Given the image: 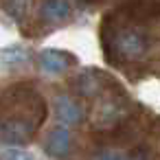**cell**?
<instances>
[{
  "label": "cell",
  "instance_id": "6da1fadb",
  "mask_svg": "<svg viewBox=\"0 0 160 160\" xmlns=\"http://www.w3.org/2000/svg\"><path fill=\"white\" fill-rule=\"evenodd\" d=\"M46 118V101L22 83L0 94V140L22 145L31 140Z\"/></svg>",
  "mask_w": 160,
  "mask_h": 160
},
{
  "label": "cell",
  "instance_id": "7a4b0ae2",
  "mask_svg": "<svg viewBox=\"0 0 160 160\" xmlns=\"http://www.w3.org/2000/svg\"><path fill=\"white\" fill-rule=\"evenodd\" d=\"M38 62H40L42 70L51 72V75H57V72H64L66 68L77 66V57L75 55H70L68 51H57V48L42 51L38 55Z\"/></svg>",
  "mask_w": 160,
  "mask_h": 160
},
{
  "label": "cell",
  "instance_id": "3957f363",
  "mask_svg": "<svg viewBox=\"0 0 160 160\" xmlns=\"http://www.w3.org/2000/svg\"><path fill=\"white\" fill-rule=\"evenodd\" d=\"M68 16H70V2H68V0H44L38 20L44 27L53 29L57 22L68 20Z\"/></svg>",
  "mask_w": 160,
  "mask_h": 160
},
{
  "label": "cell",
  "instance_id": "277c9868",
  "mask_svg": "<svg viewBox=\"0 0 160 160\" xmlns=\"http://www.w3.org/2000/svg\"><path fill=\"white\" fill-rule=\"evenodd\" d=\"M70 147H72V140L66 127H55L44 140V151L51 158H66L70 153Z\"/></svg>",
  "mask_w": 160,
  "mask_h": 160
},
{
  "label": "cell",
  "instance_id": "5b68a950",
  "mask_svg": "<svg viewBox=\"0 0 160 160\" xmlns=\"http://www.w3.org/2000/svg\"><path fill=\"white\" fill-rule=\"evenodd\" d=\"M57 116H59L62 123L72 125V123H79V121H81L83 112H81V108H79V103H77L75 99H70V97H59V99H57Z\"/></svg>",
  "mask_w": 160,
  "mask_h": 160
},
{
  "label": "cell",
  "instance_id": "8992f818",
  "mask_svg": "<svg viewBox=\"0 0 160 160\" xmlns=\"http://www.w3.org/2000/svg\"><path fill=\"white\" fill-rule=\"evenodd\" d=\"M2 160H35L29 151L24 149H18V147H9L5 153H2Z\"/></svg>",
  "mask_w": 160,
  "mask_h": 160
},
{
  "label": "cell",
  "instance_id": "52a82bcc",
  "mask_svg": "<svg viewBox=\"0 0 160 160\" xmlns=\"http://www.w3.org/2000/svg\"><path fill=\"white\" fill-rule=\"evenodd\" d=\"M27 2L29 0H7V9L13 18H22L27 13Z\"/></svg>",
  "mask_w": 160,
  "mask_h": 160
},
{
  "label": "cell",
  "instance_id": "ba28073f",
  "mask_svg": "<svg viewBox=\"0 0 160 160\" xmlns=\"http://www.w3.org/2000/svg\"><path fill=\"white\" fill-rule=\"evenodd\" d=\"M2 55H5V59H7V62H13V59H24V57H27V53H22L18 46L5 48V53H2Z\"/></svg>",
  "mask_w": 160,
  "mask_h": 160
}]
</instances>
